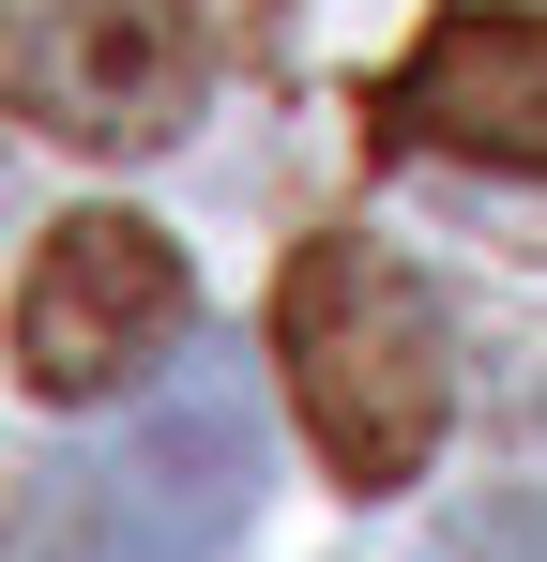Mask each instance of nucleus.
<instances>
[{
    "label": "nucleus",
    "mask_w": 547,
    "mask_h": 562,
    "mask_svg": "<svg viewBox=\"0 0 547 562\" xmlns=\"http://www.w3.org/2000/svg\"><path fill=\"white\" fill-rule=\"evenodd\" d=\"M274 366H289V411L320 471L380 502L442 457V411H456V350H442V304L411 289V259H380L365 228H320L289 289H274Z\"/></svg>",
    "instance_id": "1"
},
{
    "label": "nucleus",
    "mask_w": 547,
    "mask_h": 562,
    "mask_svg": "<svg viewBox=\"0 0 547 562\" xmlns=\"http://www.w3.org/2000/svg\"><path fill=\"white\" fill-rule=\"evenodd\" d=\"M182 319H198V274L153 213H62L15 274V380L46 411H91L122 380L182 366Z\"/></svg>",
    "instance_id": "2"
},
{
    "label": "nucleus",
    "mask_w": 547,
    "mask_h": 562,
    "mask_svg": "<svg viewBox=\"0 0 547 562\" xmlns=\"http://www.w3.org/2000/svg\"><path fill=\"white\" fill-rule=\"evenodd\" d=\"M91 517L122 562H213L244 517H259V395L228 350L168 366L153 411H122V441L91 457Z\"/></svg>",
    "instance_id": "3"
},
{
    "label": "nucleus",
    "mask_w": 547,
    "mask_h": 562,
    "mask_svg": "<svg viewBox=\"0 0 547 562\" xmlns=\"http://www.w3.org/2000/svg\"><path fill=\"white\" fill-rule=\"evenodd\" d=\"M380 153H442V168H502L547 183V15L533 0H456L426 15V46L365 92Z\"/></svg>",
    "instance_id": "4"
},
{
    "label": "nucleus",
    "mask_w": 547,
    "mask_h": 562,
    "mask_svg": "<svg viewBox=\"0 0 547 562\" xmlns=\"http://www.w3.org/2000/svg\"><path fill=\"white\" fill-rule=\"evenodd\" d=\"M198 77H213V46L182 31L168 0H46L31 15V46H15V92L46 137H77V153H153L198 122Z\"/></svg>",
    "instance_id": "5"
}]
</instances>
